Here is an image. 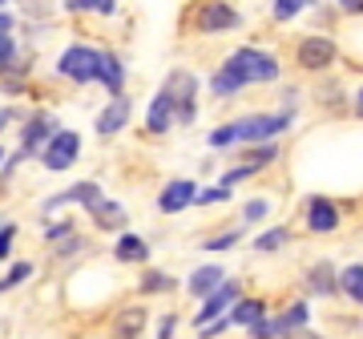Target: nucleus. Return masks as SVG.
<instances>
[{
    "instance_id": "nucleus-3",
    "label": "nucleus",
    "mask_w": 363,
    "mask_h": 339,
    "mask_svg": "<svg viewBox=\"0 0 363 339\" xmlns=\"http://www.w3.org/2000/svg\"><path fill=\"white\" fill-rule=\"evenodd\" d=\"M57 73H61V77H69L73 85L97 81V73H101V52L89 49V45H73V49L61 52V61H57Z\"/></svg>"
},
{
    "instance_id": "nucleus-8",
    "label": "nucleus",
    "mask_w": 363,
    "mask_h": 339,
    "mask_svg": "<svg viewBox=\"0 0 363 339\" xmlns=\"http://www.w3.org/2000/svg\"><path fill=\"white\" fill-rule=\"evenodd\" d=\"M242 21V16L234 13L230 4H202L194 13V25L202 28V33H218V28H234Z\"/></svg>"
},
{
    "instance_id": "nucleus-5",
    "label": "nucleus",
    "mask_w": 363,
    "mask_h": 339,
    "mask_svg": "<svg viewBox=\"0 0 363 339\" xmlns=\"http://www.w3.org/2000/svg\"><path fill=\"white\" fill-rule=\"evenodd\" d=\"M77 154H81V138H77V133H73V130H57V133H52V142L45 145L40 162H45V170H69Z\"/></svg>"
},
{
    "instance_id": "nucleus-21",
    "label": "nucleus",
    "mask_w": 363,
    "mask_h": 339,
    "mask_svg": "<svg viewBox=\"0 0 363 339\" xmlns=\"http://www.w3.org/2000/svg\"><path fill=\"white\" fill-rule=\"evenodd\" d=\"M339 283H335V274H331V262H315L311 267V291L315 295H331Z\"/></svg>"
},
{
    "instance_id": "nucleus-12",
    "label": "nucleus",
    "mask_w": 363,
    "mask_h": 339,
    "mask_svg": "<svg viewBox=\"0 0 363 339\" xmlns=\"http://www.w3.org/2000/svg\"><path fill=\"white\" fill-rule=\"evenodd\" d=\"M49 133H52V121L45 118V113L28 118V126L21 130V154H45V150H40V142L49 145V142H52Z\"/></svg>"
},
{
    "instance_id": "nucleus-37",
    "label": "nucleus",
    "mask_w": 363,
    "mask_h": 339,
    "mask_svg": "<svg viewBox=\"0 0 363 339\" xmlns=\"http://www.w3.org/2000/svg\"><path fill=\"white\" fill-rule=\"evenodd\" d=\"M13 57H16V40L4 37V45H0V61H4V69L13 65Z\"/></svg>"
},
{
    "instance_id": "nucleus-38",
    "label": "nucleus",
    "mask_w": 363,
    "mask_h": 339,
    "mask_svg": "<svg viewBox=\"0 0 363 339\" xmlns=\"http://www.w3.org/2000/svg\"><path fill=\"white\" fill-rule=\"evenodd\" d=\"M343 13H363V0H347V4H339Z\"/></svg>"
},
{
    "instance_id": "nucleus-4",
    "label": "nucleus",
    "mask_w": 363,
    "mask_h": 339,
    "mask_svg": "<svg viewBox=\"0 0 363 339\" xmlns=\"http://www.w3.org/2000/svg\"><path fill=\"white\" fill-rule=\"evenodd\" d=\"M339 57L335 40L331 37H303L295 45V61L303 69H311V73H319V69H331V61Z\"/></svg>"
},
{
    "instance_id": "nucleus-2",
    "label": "nucleus",
    "mask_w": 363,
    "mask_h": 339,
    "mask_svg": "<svg viewBox=\"0 0 363 339\" xmlns=\"http://www.w3.org/2000/svg\"><path fill=\"white\" fill-rule=\"evenodd\" d=\"M291 126V113H250V118L226 121L210 133V145L214 150H226V145H271L267 138L283 133Z\"/></svg>"
},
{
    "instance_id": "nucleus-40",
    "label": "nucleus",
    "mask_w": 363,
    "mask_h": 339,
    "mask_svg": "<svg viewBox=\"0 0 363 339\" xmlns=\"http://www.w3.org/2000/svg\"><path fill=\"white\" fill-rule=\"evenodd\" d=\"M355 113H359V118H363V89L355 93Z\"/></svg>"
},
{
    "instance_id": "nucleus-13",
    "label": "nucleus",
    "mask_w": 363,
    "mask_h": 339,
    "mask_svg": "<svg viewBox=\"0 0 363 339\" xmlns=\"http://www.w3.org/2000/svg\"><path fill=\"white\" fill-rule=\"evenodd\" d=\"M125 121H130V101L117 97V101H109L101 113H97V133H101V138H113L117 130H125Z\"/></svg>"
},
{
    "instance_id": "nucleus-9",
    "label": "nucleus",
    "mask_w": 363,
    "mask_h": 339,
    "mask_svg": "<svg viewBox=\"0 0 363 339\" xmlns=\"http://www.w3.org/2000/svg\"><path fill=\"white\" fill-rule=\"evenodd\" d=\"M190 202H198V186L186 182V178H178V182H169L162 194H157V210H166V214H178V210H186Z\"/></svg>"
},
{
    "instance_id": "nucleus-26",
    "label": "nucleus",
    "mask_w": 363,
    "mask_h": 339,
    "mask_svg": "<svg viewBox=\"0 0 363 339\" xmlns=\"http://www.w3.org/2000/svg\"><path fill=\"white\" fill-rule=\"evenodd\" d=\"M283 243H286V230L283 226H271L267 235L255 238V250H274V247H283Z\"/></svg>"
},
{
    "instance_id": "nucleus-31",
    "label": "nucleus",
    "mask_w": 363,
    "mask_h": 339,
    "mask_svg": "<svg viewBox=\"0 0 363 339\" xmlns=\"http://www.w3.org/2000/svg\"><path fill=\"white\" fill-rule=\"evenodd\" d=\"M28 274H33V262H16V267H13V271H9V274H4V283H0V287H4V291H9V287H16V283H25V279H28Z\"/></svg>"
},
{
    "instance_id": "nucleus-23",
    "label": "nucleus",
    "mask_w": 363,
    "mask_h": 339,
    "mask_svg": "<svg viewBox=\"0 0 363 339\" xmlns=\"http://www.w3.org/2000/svg\"><path fill=\"white\" fill-rule=\"evenodd\" d=\"M339 287L347 291L351 299H359V295H363V262H351V267H343V279H339Z\"/></svg>"
},
{
    "instance_id": "nucleus-30",
    "label": "nucleus",
    "mask_w": 363,
    "mask_h": 339,
    "mask_svg": "<svg viewBox=\"0 0 363 339\" xmlns=\"http://www.w3.org/2000/svg\"><path fill=\"white\" fill-rule=\"evenodd\" d=\"M271 13H274V21H291V16L303 13V4H298V0H274Z\"/></svg>"
},
{
    "instance_id": "nucleus-41",
    "label": "nucleus",
    "mask_w": 363,
    "mask_h": 339,
    "mask_svg": "<svg viewBox=\"0 0 363 339\" xmlns=\"http://www.w3.org/2000/svg\"><path fill=\"white\" fill-rule=\"evenodd\" d=\"M355 303H363V295H359V299H355Z\"/></svg>"
},
{
    "instance_id": "nucleus-18",
    "label": "nucleus",
    "mask_w": 363,
    "mask_h": 339,
    "mask_svg": "<svg viewBox=\"0 0 363 339\" xmlns=\"http://www.w3.org/2000/svg\"><path fill=\"white\" fill-rule=\"evenodd\" d=\"M97 81L113 93V101L121 97V89H125V73H121V61H117L113 52H101V73H97Z\"/></svg>"
},
{
    "instance_id": "nucleus-17",
    "label": "nucleus",
    "mask_w": 363,
    "mask_h": 339,
    "mask_svg": "<svg viewBox=\"0 0 363 339\" xmlns=\"http://www.w3.org/2000/svg\"><path fill=\"white\" fill-rule=\"evenodd\" d=\"M145 327V307H125L113 319V339H138Z\"/></svg>"
},
{
    "instance_id": "nucleus-36",
    "label": "nucleus",
    "mask_w": 363,
    "mask_h": 339,
    "mask_svg": "<svg viewBox=\"0 0 363 339\" xmlns=\"http://www.w3.org/2000/svg\"><path fill=\"white\" fill-rule=\"evenodd\" d=\"M13 238H16V226L9 222V226L0 230V255H4V259H9V247H13Z\"/></svg>"
},
{
    "instance_id": "nucleus-27",
    "label": "nucleus",
    "mask_w": 363,
    "mask_h": 339,
    "mask_svg": "<svg viewBox=\"0 0 363 339\" xmlns=\"http://www.w3.org/2000/svg\"><path fill=\"white\" fill-rule=\"evenodd\" d=\"M267 214H271V202H267V198H250L247 206H242V218L247 222H259V218H267Z\"/></svg>"
},
{
    "instance_id": "nucleus-22",
    "label": "nucleus",
    "mask_w": 363,
    "mask_h": 339,
    "mask_svg": "<svg viewBox=\"0 0 363 339\" xmlns=\"http://www.w3.org/2000/svg\"><path fill=\"white\" fill-rule=\"evenodd\" d=\"M274 157H279V145H250L247 154H242V166H255V170H262V166H271Z\"/></svg>"
},
{
    "instance_id": "nucleus-1",
    "label": "nucleus",
    "mask_w": 363,
    "mask_h": 339,
    "mask_svg": "<svg viewBox=\"0 0 363 339\" xmlns=\"http://www.w3.org/2000/svg\"><path fill=\"white\" fill-rule=\"evenodd\" d=\"M262 81H279V61L274 52H262V49H234L222 69L210 77V93L214 97H230V93H242L247 85H262Z\"/></svg>"
},
{
    "instance_id": "nucleus-16",
    "label": "nucleus",
    "mask_w": 363,
    "mask_h": 339,
    "mask_svg": "<svg viewBox=\"0 0 363 339\" xmlns=\"http://www.w3.org/2000/svg\"><path fill=\"white\" fill-rule=\"evenodd\" d=\"M113 259L117 262H133V267H138V262L150 259V243L138 238V235H121V238H117V247H113Z\"/></svg>"
},
{
    "instance_id": "nucleus-32",
    "label": "nucleus",
    "mask_w": 363,
    "mask_h": 339,
    "mask_svg": "<svg viewBox=\"0 0 363 339\" xmlns=\"http://www.w3.org/2000/svg\"><path fill=\"white\" fill-rule=\"evenodd\" d=\"M226 198H230V190H226V186H214V190H202L198 202H202V206H214V202H226Z\"/></svg>"
},
{
    "instance_id": "nucleus-15",
    "label": "nucleus",
    "mask_w": 363,
    "mask_h": 339,
    "mask_svg": "<svg viewBox=\"0 0 363 339\" xmlns=\"http://www.w3.org/2000/svg\"><path fill=\"white\" fill-rule=\"evenodd\" d=\"M174 118H178V109H174V101H169V93L162 89L154 101H150V113H145V130H150V133H166Z\"/></svg>"
},
{
    "instance_id": "nucleus-28",
    "label": "nucleus",
    "mask_w": 363,
    "mask_h": 339,
    "mask_svg": "<svg viewBox=\"0 0 363 339\" xmlns=\"http://www.w3.org/2000/svg\"><path fill=\"white\" fill-rule=\"evenodd\" d=\"M238 238H242V230H222L218 238H206L202 247L206 250H226V247H238Z\"/></svg>"
},
{
    "instance_id": "nucleus-7",
    "label": "nucleus",
    "mask_w": 363,
    "mask_h": 339,
    "mask_svg": "<svg viewBox=\"0 0 363 339\" xmlns=\"http://www.w3.org/2000/svg\"><path fill=\"white\" fill-rule=\"evenodd\" d=\"M234 299H238V283H226V287H218L214 295H210V299H202V307H198V315H194V327L202 331V327L218 323L222 311H226Z\"/></svg>"
},
{
    "instance_id": "nucleus-39",
    "label": "nucleus",
    "mask_w": 363,
    "mask_h": 339,
    "mask_svg": "<svg viewBox=\"0 0 363 339\" xmlns=\"http://www.w3.org/2000/svg\"><path fill=\"white\" fill-rule=\"evenodd\" d=\"M291 339H323V335H315V331H295Z\"/></svg>"
},
{
    "instance_id": "nucleus-29",
    "label": "nucleus",
    "mask_w": 363,
    "mask_h": 339,
    "mask_svg": "<svg viewBox=\"0 0 363 339\" xmlns=\"http://www.w3.org/2000/svg\"><path fill=\"white\" fill-rule=\"evenodd\" d=\"M250 174H259V170H255V166H242V162H238V166H230V170H226V174H222V186L230 190L234 182H247Z\"/></svg>"
},
{
    "instance_id": "nucleus-25",
    "label": "nucleus",
    "mask_w": 363,
    "mask_h": 339,
    "mask_svg": "<svg viewBox=\"0 0 363 339\" xmlns=\"http://www.w3.org/2000/svg\"><path fill=\"white\" fill-rule=\"evenodd\" d=\"M142 291H145V295L174 291V279H169V274H162V271H145V274H142Z\"/></svg>"
},
{
    "instance_id": "nucleus-20",
    "label": "nucleus",
    "mask_w": 363,
    "mask_h": 339,
    "mask_svg": "<svg viewBox=\"0 0 363 339\" xmlns=\"http://www.w3.org/2000/svg\"><path fill=\"white\" fill-rule=\"evenodd\" d=\"M89 214H93V222H97V226H105V230H121V226H125V210L117 206V202H109V198L93 202Z\"/></svg>"
},
{
    "instance_id": "nucleus-24",
    "label": "nucleus",
    "mask_w": 363,
    "mask_h": 339,
    "mask_svg": "<svg viewBox=\"0 0 363 339\" xmlns=\"http://www.w3.org/2000/svg\"><path fill=\"white\" fill-rule=\"evenodd\" d=\"M65 9H69V13H105V16L117 13L113 0H69Z\"/></svg>"
},
{
    "instance_id": "nucleus-6",
    "label": "nucleus",
    "mask_w": 363,
    "mask_h": 339,
    "mask_svg": "<svg viewBox=\"0 0 363 339\" xmlns=\"http://www.w3.org/2000/svg\"><path fill=\"white\" fill-rule=\"evenodd\" d=\"M169 93V101L178 109V121H194V93H198V81L190 73H169V81L162 85Z\"/></svg>"
},
{
    "instance_id": "nucleus-10",
    "label": "nucleus",
    "mask_w": 363,
    "mask_h": 339,
    "mask_svg": "<svg viewBox=\"0 0 363 339\" xmlns=\"http://www.w3.org/2000/svg\"><path fill=\"white\" fill-rule=\"evenodd\" d=\"M335 226H339V210L327 198H311L307 202V230L311 235H331Z\"/></svg>"
},
{
    "instance_id": "nucleus-19",
    "label": "nucleus",
    "mask_w": 363,
    "mask_h": 339,
    "mask_svg": "<svg viewBox=\"0 0 363 339\" xmlns=\"http://www.w3.org/2000/svg\"><path fill=\"white\" fill-rule=\"evenodd\" d=\"M262 319H267V299H247L230 307V323L238 327H259Z\"/></svg>"
},
{
    "instance_id": "nucleus-33",
    "label": "nucleus",
    "mask_w": 363,
    "mask_h": 339,
    "mask_svg": "<svg viewBox=\"0 0 363 339\" xmlns=\"http://www.w3.org/2000/svg\"><path fill=\"white\" fill-rule=\"evenodd\" d=\"M69 235H77L73 222H57V226H49V243H61V238H69ZM69 243H73V238H69Z\"/></svg>"
},
{
    "instance_id": "nucleus-35",
    "label": "nucleus",
    "mask_w": 363,
    "mask_h": 339,
    "mask_svg": "<svg viewBox=\"0 0 363 339\" xmlns=\"http://www.w3.org/2000/svg\"><path fill=\"white\" fill-rule=\"evenodd\" d=\"M174 327H178V319H174V311L162 315V327H157V339H174Z\"/></svg>"
},
{
    "instance_id": "nucleus-34",
    "label": "nucleus",
    "mask_w": 363,
    "mask_h": 339,
    "mask_svg": "<svg viewBox=\"0 0 363 339\" xmlns=\"http://www.w3.org/2000/svg\"><path fill=\"white\" fill-rule=\"evenodd\" d=\"M226 327H230V315H222L218 323H210V327H202V331H198V339H218L222 331H226Z\"/></svg>"
},
{
    "instance_id": "nucleus-14",
    "label": "nucleus",
    "mask_w": 363,
    "mask_h": 339,
    "mask_svg": "<svg viewBox=\"0 0 363 339\" xmlns=\"http://www.w3.org/2000/svg\"><path fill=\"white\" fill-rule=\"evenodd\" d=\"M186 287H190L194 299H210L218 287H226V274H222V267H198V271L190 274V283H186Z\"/></svg>"
},
{
    "instance_id": "nucleus-11",
    "label": "nucleus",
    "mask_w": 363,
    "mask_h": 339,
    "mask_svg": "<svg viewBox=\"0 0 363 339\" xmlns=\"http://www.w3.org/2000/svg\"><path fill=\"white\" fill-rule=\"evenodd\" d=\"M101 186L97 182H77V186H69V190H61V194H52L49 202H45V210H57V206H65V202H81V206L89 210L93 202H101Z\"/></svg>"
}]
</instances>
